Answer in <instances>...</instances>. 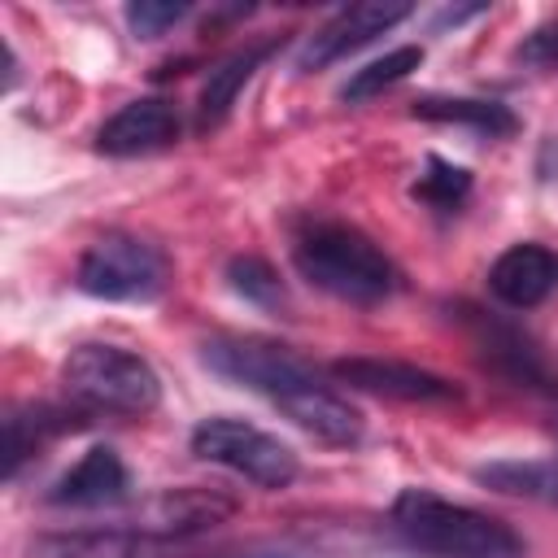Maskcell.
I'll return each mask as SVG.
<instances>
[{
  "label": "cell",
  "mask_w": 558,
  "mask_h": 558,
  "mask_svg": "<svg viewBox=\"0 0 558 558\" xmlns=\"http://www.w3.org/2000/svg\"><path fill=\"white\" fill-rule=\"evenodd\" d=\"M205 366L257 397H266L283 418H292L301 432H310L323 445H357L362 440V414L349 397L327 388L318 371L296 357L279 340L262 336H214L205 340Z\"/></svg>",
  "instance_id": "1"
},
{
  "label": "cell",
  "mask_w": 558,
  "mask_h": 558,
  "mask_svg": "<svg viewBox=\"0 0 558 558\" xmlns=\"http://www.w3.org/2000/svg\"><path fill=\"white\" fill-rule=\"evenodd\" d=\"M388 514L418 558H523V541L510 523L432 488H401Z\"/></svg>",
  "instance_id": "2"
},
{
  "label": "cell",
  "mask_w": 558,
  "mask_h": 558,
  "mask_svg": "<svg viewBox=\"0 0 558 558\" xmlns=\"http://www.w3.org/2000/svg\"><path fill=\"white\" fill-rule=\"evenodd\" d=\"M292 262L301 279L349 305H379L401 288L392 257L349 222H310L292 240Z\"/></svg>",
  "instance_id": "3"
},
{
  "label": "cell",
  "mask_w": 558,
  "mask_h": 558,
  "mask_svg": "<svg viewBox=\"0 0 558 558\" xmlns=\"http://www.w3.org/2000/svg\"><path fill=\"white\" fill-rule=\"evenodd\" d=\"M61 384H65V397L83 414L140 418V414L157 410V401H161L157 371L140 353H131L122 344H100V340L70 349V357L61 362Z\"/></svg>",
  "instance_id": "4"
},
{
  "label": "cell",
  "mask_w": 558,
  "mask_h": 558,
  "mask_svg": "<svg viewBox=\"0 0 558 558\" xmlns=\"http://www.w3.org/2000/svg\"><path fill=\"white\" fill-rule=\"evenodd\" d=\"M192 453L209 466H222V471H235L244 475L248 484L257 488H288L301 471L296 462V449L279 436H270L266 427L257 423H244V418H231V414H209L192 427L187 436Z\"/></svg>",
  "instance_id": "5"
},
{
  "label": "cell",
  "mask_w": 558,
  "mask_h": 558,
  "mask_svg": "<svg viewBox=\"0 0 558 558\" xmlns=\"http://www.w3.org/2000/svg\"><path fill=\"white\" fill-rule=\"evenodd\" d=\"M166 279H170L166 253L126 231H109V235L92 240L74 270L78 292H87L96 301H153V296H161Z\"/></svg>",
  "instance_id": "6"
},
{
  "label": "cell",
  "mask_w": 558,
  "mask_h": 558,
  "mask_svg": "<svg viewBox=\"0 0 558 558\" xmlns=\"http://www.w3.org/2000/svg\"><path fill=\"white\" fill-rule=\"evenodd\" d=\"M471 331H475V349L480 357L510 384L519 388H532V392H545V397H558V371L545 362L541 344L519 331L514 323H501V318H488L480 310H471Z\"/></svg>",
  "instance_id": "7"
},
{
  "label": "cell",
  "mask_w": 558,
  "mask_h": 558,
  "mask_svg": "<svg viewBox=\"0 0 558 558\" xmlns=\"http://www.w3.org/2000/svg\"><path fill=\"white\" fill-rule=\"evenodd\" d=\"M410 13H414V9L401 4V0H366V4H349V9H340L331 22H323V26L305 39L296 65H301V70H323V65H331V61H340V57L366 48L375 35L392 31V26L405 22Z\"/></svg>",
  "instance_id": "8"
},
{
  "label": "cell",
  "mask_w": 558,
  "mask_h": 558,
  "mask_svg": "<svg viewBox=\"0 0 558 558\" xmlns=\"http://www.w3.org/2000/svg\"><path fill=\"white\" fill-rule=\"evenodd\" d=\"M183 122L174 100L166 96H140L126 100L113 118H105V126L96 131V148L105 157H144V153H161L179 140Z\"/></svg>",
  "instance_id": "9"
},
{
  "label": "cell",
  "mask_w": 558,
  "mask_h": 558,
  "mask_svg": "<svg viewBox=\"0 0 558 558\" xmlns=\"http://www.w3.org/2000/svg\"><path fill=\"white\" fill-rule=\"evenodd\" d=\"M331 375L357 392H375V397H392V401H458L462 392L410 362L397 357H340L331 362Z\"/></svg>",
  "instance_id": "10"
},
{
  "label": "cell",
  "mask_w": 558,
  "mask_h": 558,
  "mask_svg": "<svg viewBox=\"0 0 558 558\" xmlns=\"http://www.w3.org/2000/svg\"><path fill=\"white\" fill-rule=\"evenodd\" d=\"M131 497V475L109 445H92L70 471L57 475V484L44 493L48 506H74V510H96V506H118Z\"/></svg>",
  "instance_id": "11"
},
{
  "label": "cell",
  "mask_w": 558,
  "mask_h": 558,
  "mask_svg": "<svg viewBox=\"0 0 558 558\" xmlns=\"http://www.w3.org/2000/svg\"><path fill=\"white\" fill-rule=\"evenodd\" d=\"M488 292L510 310H532L558 292V253L545 244H510L488 266Z\"/></svg>",
  "instance_id": "12"
},
{
  "label": "cell",
  "mask_w": 558,
  "mask_h": 558,
  "mask_svg": "<svg viewBox=\"0 0 558 558\" xmlns=\"http://www.w3.org/2000/svg\"><path fill=\"white\" fill-rule=\"evenodd\" d=\"M31 558H170V541L140 527L48 532L31 545Z\"/></svg>",
  "instance_id": "13"
},
{
  "label": "cell",
  "mask_w": 558,
  "mask_h": 558,
  "mask_svg": "<svg viewBox=\"0 0 558 558\" xmlns=\"http://www.w3.org/2000/svg\"><path fill=\"white\" fill-rule=\"evenodd\" d=\"M283 39H257V44H244V48H235L227 61H218L214 70H209V78H205V87H201V100H196V126L201 131H209V126H218L231 109H235V100H240V92L248 87V78L266 65V57L279 48Z\"/></svg>",
  "instance_id": "14"
},
{
  "label": "cell",
  "mask_w": 558,
  "mask_h": 558,
  "mask_svg": "<svg viewBox=\"0 0 558 558\" xmlns=\"http://www.w3.org/2000/svg\"><path fill=\"white\" fill-rule=\"evenodd\" d=\"M83 423V410H57V405H17L4 414V480H17L22 462L39 453L61 432H74Z\"/></svg>",
  "instance_id": "15"
},
{
  "label": "cell",
  "mask_w": 558,
  "mask_h": 558,
  "mask_svg": "<svg viewBox=\"0 0 558 558\" xmlns=\"http://www.w3.org/2000/svg\"><path fill=\"white\" fill-rule=\"evenodd\" d=\"M475 484L506 493V497L558 506V458H497V462L475 466Z\"/></svg>",
  "instance_id": "16"
},
{
  "label": "cell",
  "mask_w": 558,
  "mask_h": 558,
  "mask_svg": "<svg viewBox=\"0 0 558 558\" xmlns=\"http://www.w3.org/2000/svg\"><path fill=\"white\" fill-rule=\"evenodd\" d=\"M414 118L466 126L480 140H501L519 126V118L501 100H471V96H423V100H414Z\"/></svg>",
  "instance_id": "17"
},
{
  "label": "cell",
  "mask_w": 558,
  "mask_h": 558,
  "mask_svg": "<svg viewBox=\"0 0 558 558\" xmlns=\"http://www.w3.org/2000/svg\"><path fill=\"white\" fill-rule=\"evenodd\" d=\"M418 65H423V48H418V44H401V48H392V52L366 61L362 70H353V74L344 78V87H340V100H344V105L375 100L379 92H388V87H397L401 78H410Z\"/></svg>",
  "instance_id": "18"
},
{
  "label": "cell",
  "mask_w": 558,
  "mask_h": 558,
  "mask_svg": "<svg viewBox=\"0 0 558 558\" xmlns=\"http://www.w3.org/2000/svg\"><path fill=\"white\" fill-rule=\"evenodd\" d=\"M227 283H231V292H240L244 301H253L262 310H288L283 283L262 257H231L227 262Z\"/></svg>",
  "instance_id": "19"
},
{
  "label": "cell",
  "mask_w": 558,
  "mask_h": 558,
  "mask_svg": "<svg viewBox=\"0 0 558 558\" xmlns=\"http://www.w3.org/2000/svg\"><path fill=\"white\" fill-rule=\"evenodd\" d=\"M466 192H471V170H462L445 157H427V166L414 183V196L436 205V209H458L466 201Z\"/></svg>",
  "instance_id": "20"
},
{
  "label": "cell",
  "mask_w": 558,
  "mask_h": 558,
  "mask_svg": "<svg viewBox=\"0 0 558 558\" xmlns=\"http://www.w3.org/2000/svg\"><path fill=\"white\" fill-rule=\"evenodd\" d=\"M227 510H231V501H218V497H205V493H170V497L157 501L161 532H196V527H209Z\"/></svg>",
  "instance_id": "21"
},
{
  "label": "cell",
  "mask_w": 558,
  "mask_h": 558,
  "mask_svg": "<svg viewBox=\"0 0 558 558\" xmlns=\"http://www.w3.org/2000/svg\"><path fill=\"white\" fill-rule=\"evenodd\" d=\"M192 13V4H170V0H131L126 4V26L135 39H161L170 26H179Z\"/></svg>",
  "instance_id": "22"
},
{
  "label": "cell",
  "mask_w": 558,
  "mask_h": 558,
  "mask_svg": "<svg viewBox=\"0 0 558 558\" xmlns=\"http://www.w3.org/2000/svg\"><path fill=\"white\" fill-rule=\"evenodd\" d=\"M519 61L541 65V70H554V65H558V17L541 22V26L519 44Z\"/></svg>",
  "instance_id": "23"
},
{
  "label": "cell",
  "mask_w": 558,
  "mask_h": 558,
  "mask_svg": "<svg viewBox=\"0 0 558 558\" xmlns=\"http://www.w3.org/2000/svg\"><path fill=\"white\" fill-rule=\"evenodd\" d=\"M222 558H292V554H270V549H248V554H222Z\"/></svg>",
  "instance_id": "24"
}]
</instances>
